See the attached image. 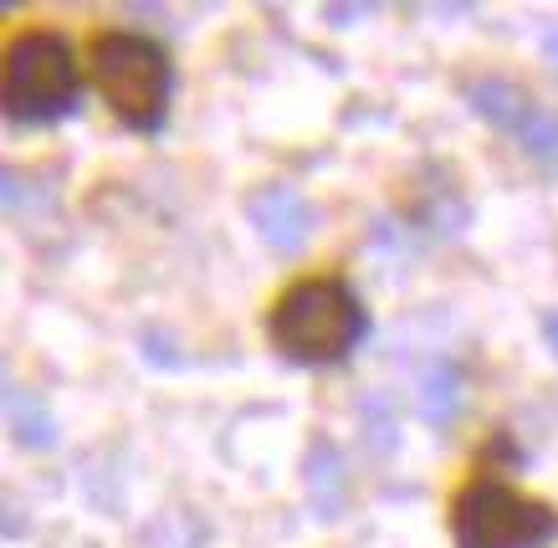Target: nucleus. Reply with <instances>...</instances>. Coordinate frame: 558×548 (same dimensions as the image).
<instances>
[{
    "instance_id": "6e6552de",
    "label": "nucleus",
    "mask_w": 558,
    "mask_h": 548,
    "mask_svg": "<svg viewBox=\"0 0 558 548\" xmlns=\"http://www.w3.org/2000/svg\"><path fill=\"white\" fill-rule=\"evenodd\" d=\"M461 411V375L451 360H436L421 375V415L430 426H446Z\"/></svg>"
},
{
    "instance_id": "20e7f679",
    "label": "nucleus",
    "mask_w": 558,
    "mask_h": 548,
    "mask_svg": "<svg viewBox=\"0 0 558 548\" xmlns=\"http://www.w3.org/2000/svg\"><path fill=\"white\" fill-rule=\"evenodd\" d=\"M457 548H543L558 533V513L538 497H523L502 477H472L451 502Z\"/></svg>"
},
{
    "instance_id": "1a4fd4ad",
    "label": "nucleus",
    "mask_w": 558,
    "mask_h": 548,
    "mask_svg": "<svg viewBox=\"0 0 558 548\" xmlns=\"http://www.w3.org/2000/svg\"><path fill=\"white\" fill-rule=\"evenodd\" d=\"M5 415H11V430H16L21 446H51L57 441V421L47 415V405L26 390H5Z\"/></svg>"
},
{
    "instance_id": "9b49d317",
    "label": "nucleus",
    "mask_w": 558,
    "mask_h": 548,
    "mask_svg": "<svg viewBox=\"0 0 558 548\" xmlns=\"http://www.w3.org/2000/svg\"><path fill=\"white\" fill-rule=\"evenodd\" d=\"M543 339H548V349L558 354V308L548 313V318H543Z\"/></svg>"
},
{
    "instance_id": "423d86ee",
    "label": "nucleus",
    "mask_w": 558,
    "mask_h": 548,
    "mask_svg": "<svg viewBox=\"0 0 558 548\" xmlns=\"http://www.w3.org/2000/svg\"><path fill=\"white\" fill-rule=\"evenodd\" d=\"M466 103L482 113L487 123H497V129H508V134H518L527 123V113H533V98H527L518 83H502V77H487V83H472L466 87Z\"/></svg>"
},
{
    "instance_id": "0eeeda50",
    "label": "nucleus",
    "mask_w": 558,
    "mask_h": 548,
    "mask_svg": "<svg viewBox=\"0 0 558 548\" xmlns=\"http://www.w3.org/2000/svg\"><path fill=\"white\" fill-rule=\"evenodd\" d=\"M343 492H349V477H343L339 451L333 446H313V456H307V497H313L318 517H339Z\"/></svg>"
},
{
    "instance_id": "f257e3e1",
    "label": "nucleus",
    "mask_w": 558,
    "mask_h": 548,
    "mask_svg": "<svg viewBox=\"0 0 558 548\" xmlns=\"http://www.w3.org/2000/svg\"><path fill=\"white\" fill-rule=\"evenodd\" d=\"M364 303L343 277H303L271 303L267 333L298 364H339L364 339Z\"/></svg>"
},
{
    "instance_id": "9d476101",
    "label": "nucleus",
    "mask_w": 558,
    "mask_h": 548,
    "mask_svg": "<svg viewBox=\"0 0 558 548\" xmlns=\"http://www.w3.org/2000/svg\"><path fill=\"white\" fill-rule=\"evenodd\" d=\"M518 144H523V149L538 159V165H548V170L558 174V113H548V108H533V113H527V123L518 129Z\"/></svg>"
},
{
    "instance_id": "ddd939ff",
    "label": "nucleus",
    "mask_w": 558,
    "mask_h": 548,
    "mask_svg": "<svg viewBox=\"0 0 558 548\" xmlns=\"http://www.w3.org/2000/svg\"><path fill=\"white\" fill-rule=\"evenodd\" d=\"M543 52H548V62H558V26L543 36Z\"/></svg>"
},
{
    "instance_id": "7ed1b4c3",
    "label": "nucleus",
    "mask_w": 558,
    "mask_h": 548,
    "mask_svg": "<svg viewBox=\"0 0 558 548\" xmlns=\"http://www.w3.org/2000/svg\"><path fill=\"white\" fill-rule=\"evenodd\" d=\"M0 98H5V113L16 123H51L72 113L83 98V77H77V52H72L68 36L21 32L5 47Z\"/></svg>"
},
{
    "instance_id": "39448f33",
    "label": "nucleus",
    "mask_w": 558,
    "mask_h": 548,
    "mask_svg": "<svg viewBox=\"0 0 558 548\" xmlns=\"http://www.w3.org/2000/svg\"><path fill=\"white\" fill-rule=\"evenodd\" d=\"M246 216H252L256 236L267 241L277 257H298L313 236V206L303 200L298 185H262L246 200Z\"/></svg>"
},
{
    "instance_id": "f8f14e48",
    "label": "nucleus",
    "mask_w": 558,
    "mask_h": 548,
    "mask_svg": "<svg viewBox=\"0 0 558 548\" xmlns=\"http://www.w3.org/2000/svg\"><path fill=\"white\" fill-rule=\"evenodd\" d=\"M328 16L339 21V26H349V21H354V16H364V5H333V11H328Z\"/></svg>"
},
{
    "instance_id": "f03ea898",
    "label": "nucleus",
    "mask_w": 558,
    "mask_h": 548,
    "mask_svg": "<svg viewBox=\"0 0 558 548\" xmlns=\"http://www.w3.org/2000/svg\"><path fill=\"white\" fill-rule=\"evenodd\" d=\"M93 83H98L102 103L113 108V119L129 123L134 134H154L165 113H170V87L174 68L170 52L138 32H102L93 41Z\"/></svg>"
}]
</instances>
